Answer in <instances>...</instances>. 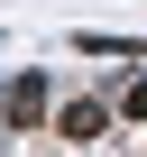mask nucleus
<instances>
[{"label":"nucleus","instance_id":"obj_1","mask_svg":"<svg viewBox=\"0 0 147 157\" xmlns=\"http://www.w3.org/2000/svg\"><path fill=\"white\" fill-rule=\"evenodd\" d=\"M101 120H110L101 102H64L55 111V139H101Z\"/></svg>","mask_w":147,"mask_h":157},{"label":"nucleus","instance_id":"obj_2","mask_svg":"<svg viewBox=\"0 0 147 157\" xmlns=\"http://www.w3.org/2000/svg\"><path fill=\"white\" fill-rule=\"evenodd\" d=\"M129 111H138V120H147V83H138V93H129Z\"/></svg>","mask_w":147,"mask_h":157}]
</instances>
